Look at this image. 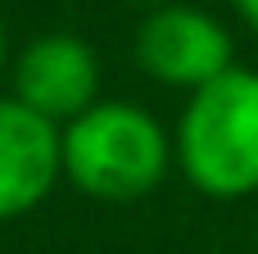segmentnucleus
Here are the masks:
<instances>
[{
	"label": "nucleus",
	"instance_id": "nucleus-7",
	"mask_svg": "<svg viewBox=\"0 0 258 254\" xmlns=\"http://www.w3.org/2000/svg\"><path fill=\"white\" fill-rule=\"evenodd\" d=\"M5 50H9V41H5V18H0V73H5Z\"/></svg>",
	"mask_w": 258,
	"mask_h": 254
},
{
	"label": "nucleus",
	"instance_id": "nucleus-4",
	"mask_svg": "<svg viewBox=\"0 0 258 254\" xmlns=\"http://www.w3.org/2000/svg\"><path fill=\"white\" fill-rule=\"evenodd\" d=\"M14 95L63 127L100 100V59L82 36L45 32L14 59Z\"/></svg>",
	"mask_w": 258,
	"mask_h": 254
},
{
	"label": "nucleus",
	"instance_id": "nucleus-2",
	"mask_svg": "<svg viewBox=\"0 0 258 254\" xmlns=\"http://www.w3.org/2000/svg\"><path fill=\"white\" fill-rule=\"evenodd\" d=\"M177 168L209 200L258 195V73L231 64L190 91L177 123Z\"/></svg>",
	"mask_w": 258,
	"mask_h": 254
},
{
	"label": "nucleus",
	"instance_id": "nucleus-3",
	"mask_svg": "<svg viewBox=\"0 0 258 254\" xmlns=\"http://www.w3.org/2000/svg\"><path fill=\"white\" fill-rule=\"evenodd\" d=\"M136 64L172 91H200L204 82H213L218 73H227L236 64V45L231 32L195 5L168 0L154 5L141 27H136Z\"/></svg>",
	"mask_w": 258,
	"mask_h": 254
},
{
	"label": "nucleus",
	"instance_id": "nucleus-6",
	"mask_svg": "<svg viewBox=\"0 0 258 254\" xmlns=\"http://www.w3.org/2000/svg\"><path fill=\"white\" fill-rule=\"evenodd\" d=\"M231 5H236V14H240L249 27H258V0H231Z\"/></svg>",
	"mask_w": 258,
	"mask_h": 254
},
{
	"label": "nucleus",
	"instance_id": "nucleus-5",
	"mask_svg": "<svg viewBox=\"0 0 258 254\" xmlns=\"http://www.w3.org/2000/svg\"><path fill=\"white\" fill-rule=\"evenodd\" d=\"M59 177V123L27 109L18 95H0V223L45 205Z\"/></svg>",
	"mask_w": 258,
	"mask_h": 254
},
{
	"label": "nucleus",
	"instance_id": "nucleus-1",
	"mask_svg": "<svg viewBox=\"0 0 258 254\" xmlns=\"http://www.w3.org/2000/svg\"><path fill=\"white\" fill-rule=\"evenodd\" d=\"M59 159L63 177L82 195L127 205L150 195L168 177L177 150L150 109L100 95L91 109L59 127Z\"/></svg>",
	"mask_w": 258,
	"mask_h": 254
},
{
	"label": "nucleus",
	"instance_id": "nucleus-8",
	"mask_svg": "<svg viewBox=\"0 0 258 254\" xmlns=\"http://www.w3.org/2000/svg\"><path fill=\"white\" fill-rule=\"evenodd\" d=\"M132 5H145V9H154V5H168V0H132Z\"/></svg>",
	"mask_w": 258,
	"mask_h": 254
}]
</instances>
